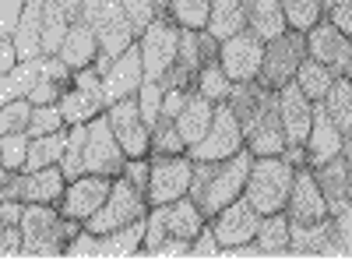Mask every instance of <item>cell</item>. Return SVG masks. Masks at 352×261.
Masks as SVG:
<instances>
[{"mask_svg":"<svg viewBox=\"0 0 352 261\" xmlns=\"http://www.w3.org/2000/svg\"><path fill=\"white\" fill-rule=\"evenodd\" d=\"M250 163H254V152L250 149H240L236 156H226V159L194 163L187 198L204 212V219H212L219 209H226L229 201H236L243 194Z\"/></svg>","mask_w":352,"mask_h":261,"instance_id":"6da1fadb","label":"cell"},{"mask_svg":"<svg viewBox=\"0 0 352 261\" xmlns=\"http://www.w3.org/2000/svg\"><path fill=\"white\" fill-rule=\"evenodd\" d=\"M21 258H64V244L81 229V222L67 219L56 205H32L21 209Z\"/></svg>","mask_w":352,"mask_h":261,"instance_id":"7a4b0ae2","label":"cell"},{"mask_svg":"<svg viewBox=\"0 0 352 261\" xmlns=\"http://www.w3.org/2000/svg\"><path fill=\"white\" fill-rule=\"evenodd\" d=\"M292 180H296V166L285 156H254L247 184H243V198L261 216L282 212L292 191Z\"/></svg>","mask_w":352,"mask_h":261,"instance_id":"3957f363","label":"cell"},{"mask_svg":"<svg viewBox=\"0 0 352 261\" xmlns=\"http://www.w3.org/2000/svg\"><path fill=\"white\" fill-rule=\"evenodd\" d=\"M204 222H208L204 212L187 194L169 201V205H152L148 216H144V244H141L138 258H148V251L166 240H194L204 229Z\"/></svg>","mask_w":352,"mask_h":261,"instance_id":"277c9868","label":"cell"},{"mask_svg":"<svg viewBox=\"0 0 352 261\" xmlns=\"http://www.w3.org/2000/svg\"><path fill=\"white\" fill-rule=\"evenodd\" d=\"M144 216H148V194L120 173V177H113V187L102 201V209L85 219V229H92V233H109V229H120V226L138 222Z\"/></svg>","mask_w":352,"mask_h":261,"instance_id":"5b68a950","label":"cell"},{"mask_svg":"<svg viewBox=\"0 0 352 261\" xmlns=\"http://www.w3.org/2000/svg\"><path fill=\"white\" fill-rule=\"evenodd\" d=\"M303 61H307V32L285 28L282 36L264 43L257 81L268 85V89H282V85H289L292 78H296V71H300Z\"/></svg>","mask_w":352,"mask_h":261,"instance_id":"8992f818","label":"cell"},{"mask_svg":"<svg viewBox=\"0 0 352 261\" xmlns=\"http://www.w3.org/2000/svg\"><path fill=\"white\" fill-rule=\"evenodd\" d=\"M180 32H184V28L176 25L169 14H162V18H155V21L138 36L141 64H144V78H148V81H162L166 71L173 67L176 50H180Z\"/></svg>","mask_w":352,"mask_h":261,"instance_id":"52a82bcc","label":"cell"},{"mask_svg":"<svg viewBox=\"0 0 352 261\" xmlns=\"http://www.w3.org/2000/svg\"><path fill=\"white\" fill-rule=\"evenodd\" d=\"M99 74H102V92H106V103H116V99H127V96H138L141 81H144V64H141V50L138 43H131L124 53H102L96 56L92 64Z\"/></svg>","mask_w":352,"mask_h":261,"instance_id":"ba28073f","label":"cell"},{"mask_svg":"<svg viewBox=\"0 0 352 261\" xmlns=\"http://www.w3.org/2000/svg\"><path fill=\"white\" fill-rule=\"evenodd\" d=\"M240 149H247L243 141V127L236 121V113H232L229 103H215V117L204 131V138L197 145H190L187 156L194 163H208V159H226V156H236Z\"/></svg>","mask_w":352,"mask_h":261,"instance_id":"9c48e42d","label":"cell"},{"mask_svg":"<svg viewBox=\"0 0 352 261\" xmlns=\"http://www.w3.org/2000/svg\"><path fill=\"white\" fill-rule=\"evenodd\" d=\"M127 166V152L120 149L109 117L99 113L85 124V173H102V177H120Z\"/></svg>","mask_w":352,"mask_h":261,"instance_id":"30bf717a","label":"cell"},{"mask_svg":"<svg viewBox=\"0 0 352 261\" xmlns=\"http://www.w3.org/2000/svg\"><path fill=\"white\" fill-rule=\"evenodd\" d=\"M106 92H102V74L96 67H81L74 71L71 85L64 89L60 96V109H64V121L67 127L71 124H88L92 117H99V113H106Z\"/></svg>","mask_w":352,"mask_h":261,"instance_id":"8fae6325","label":"cell"},{"mask_svg":"<svg viewBox=\"0 0 352 261\" xmlns=\"http://www.w3.org/2000/svg\"><path fill=\"white\" fill-rule=\"evenodd\" d=\"M194 159L187 152L180 156H148V209L169 205V201L184 198L190 187Z\"/></svg>","mask_w":352,"mask_h":261,"instance_id":"7c38bea8","label":"cell"},{"mask_svg":"<svg viewBox=\"0 0 352 261\" xmlns=\"http://www.w3.org/2000/svg\"><path fill=\"white\" fill-rule=\"evenodd\" d=\"M67 187V177L60 166H43V169H18L8 173V184H4V198H14L21 205H56Z\"/></svg>","mask_w":352,"mask_h":261,"instance_id":"4fadbf2b","label":"cell"},{"mask_svg":"<svg viewBox=\"0 0 352 261\" xmlns=\"http://www.w3.org/2000/svg\"><path fill=\"white\" fill-rule=\"evenodd\" d=\"M106 117H109V127L120 141V149L127 152V159H144L148 156V138H152V127L144 124L141 109H138V96H127V99H116L106 106Z\"/></svg>","mask_w":352,"mask_h":261,"instance_id":"5bb4252c","label":"cell"},{"mask_svg":"<svg viewBox=\"0 0 352 261\" xmlns=\"http://www.w3.org/2000/svg\"><path fill=\"white\" fill-rule=\"evenodd\" d=\"M208 226H212V233H215V240H219L222 251H226V247H240V244H250V240L257 237L261 212L240 194L236 201H229L226 209H219V212L208 219Z\"/></svg>","mask_w":352,"mask_h":261,"instance_id":"9a60e30c","label":"cell"},{"mask_svg":"<svg viewBox=\"0 0 352 261\" xmlns=\"http://www.w3.org/2000/svg\"><path fill=\"white\" fill-rule=\"evenodd\" d=\"M261 56H264V39L254 36L250 28H243V32L219 43V64L232 78V85L254 81L261 74Z\"/></svg>","mask_w":352,"mask_h":261,"instance_id":"2e32d148","label":"cell"},{"mask_svg":"<svg viewBox=\"0 0 352 261\" xmlns=\"http://www.w3.org/2000/svg\"><path fill=\"white\" fill-rule=\"evenodd\" d=\"M109 187H113V177H102V173H81V177L67 180L60 201H56V209H60L67 219H74V222L85 226L88 216L102 209Z\"/></svg>","mask_w":352,"mask_h":261,"instance_id":"e0dca14e","label":"cell"},{"mask_svg":"<svg viewBox=\"0 0 352 261\" xmlns=\"http://www.w3.org/2000/svg\"><path fill=\"white\" fill-rule=\"evenodd\" d=\"M307 56L320 61L324 67H331L342 78V74H349V64H352V39L331 18H320L307 32Z\"/></svg>","mask_w":352,"mask_h":261,"instance_id":"ac0fdd59","label":"cell"},{"mask_svg":"<svg viewBox=\"0 0 352 261\" xmlns=\"http://www.w3.org/2000/svg\"><path fill=\"white\" fill-rule=\"evenodd\" d=\"M285 216H289V222H324V219H331L328 201L320 194L310 166H296V180H292V191H289V201H285Z\"/></svg>","mask_w":352,"mask_h":261,"instance_id":"d6986e66","label":"cell"},{"mask_svg":"<svg viewBox=\"0 0 352 261\" xmlns=\"http://www.w3.org/2000/svg\"><path fill=\"white\" fill-rule=\"evenodd\" d=\"M345 149V134L335 127V121L328 117V109L324 103H314V124H310V134L303 141V156H307V166L317 169V166H324L328 159L342 156Z\"/></svg>","mask_w":352,"mask_h":261,"instance_id":"ffe728a7","label":"cell"},{"mask_svg":"<svg viewBox=\"0 0 352 261\" xmlns=\"http://www.w3.org/2000/svg\"><path fill=\"white\" fill-rule=\"evenodd\" d=\"M278 92V117H282V131H285V145H303L314 124V99L300 92L296 81L282 85Z\"/></svg>","mask_w":352,"mask_h":261,"instance_id":"44dd1931","label":"cell"},{"mask_svg":"<svg viewBox=\"0 0 352 261\" xmlns=\"http://www.w3.org/2000/svg\"><path fill=\"white\" fill-rule=\"evenodd\" d=\"M96 28V39H99V50L116 56V53H124L131 43H138V32H134V25L124 11L120 0H106V8L99 11V18L92 21Z\"/></svg>","mask_w":352,"mask_h":261,"instance_id":"7402d4cb","label":"cell"},{"mask_svg":"<svg viewBox=\"0 0 352 261\" xmlns=\"http://www.w3.org/2000/svg\"><path fill=\"white\" fill-rule=\"evenodd\" d=\"M314 177H317V187L328 201V212L342 216L349 209V201H352V163L345 159V152L328 159L324 166H317Z\"/></svg>","mask_w":352,"mask_h":261,"instance_id":"603a6c76","label":"cell"},{"mask_svg":"<svg viewBox=\"0 0 352 261\" xmlns=\"http://www.w3.org/2000/svg\"><path fill=\"white\" fill-rule=\"evenodd\" d=\"M201 28H184L180 32V50H176V61L173 67L166 71L162 85L166 89H184L190 92L194 85H197V74L204 67V53H201V39H197Z\"/></svg>","mask_w":352,"mask_h":261,"instance_id":"cb8c5ba5","label":"cell"},{"mask_svg":"<svg viewBox=\"0 0 352 261\" xmlns=\"http://www.w3.org/2000/svg\"><path fill=\"white\" fill-rule=\"evenodd\" d=\"M56 56L71 67V71H81V67H92L96 56H99V39H96V28L88 21H71L67 36L56 50Z\"/></svg>","mask_w":352,"mask_h":261,"instance_id":"d4e9b609","label":"cell"},{"mask_svg":"<svg viewBox=\"0 0 352 261\" xmlns=\"http://www.w3.org/2000/svg\"><path fill=\"white\" fill-rule=\"evenodd\" d=\"M212 117H215V103L204 99L197 89H190L187 99H184V106H180V113L173 117V121H176V131H180L184 141H187V149L204 138V131H208Z\"/></svg>","mask_w":352,"mask_h":261,"instance_id":"484cf974","label":"cell"},{"mask_svg":"<svg viewBox=\"0 0 352 261\" xmlns=\"http://www.w3.org/2000/svg\"><path fill=\"white\" fill-rule=\"evenodd\" d=\"M43 8L46 0H25L18 28H14V50H18V61H28V56H43Z\"/></svg>","mask_w":352,"mask_h":261,"instance_id":"4316f807","label":"cell"},{"mask_svg":"<svg viewBox=\"0 0 352 261\" xmlns=\"http://www.w3.org/2000/svg\"><path fill=\"white\" fill-rule=\"evenodd\" d=\"M243 11H247V28L254 36H261L264 43L282 36L289 21L282 11V0H243Z\"/></svg>","mask_w":352,"mask_h":261,"instance_id":"83f0119b","label":"cell"},{"mask_svg":"<svg viewBox=\"0 0 352 261\" xmlns=\"http://www.w3.org/2000/svg\"><path fill=\"white\" fill-rule=\"evenodd\" d=\"M144 244V219L127 222L120 229H109V233H99V258H138Z\"/></svg>","mask_w":352,"mask_h":261,"instance_id":"f1b7e54d","label":"cell"},{"mask_svg":"<svg viewBox=\"0 0 352 261\" xmlns=\"http://www.w3.org/2000/svg\"><path fill=\"white\" fill-rule=\"evenodd\" d=\"M204 28L222 43L229 36H236L247 28V11H243V0H212V11H208V21Z\"/></svg>","mask_w":352,"mask_h":261,"instance_id":"f546056e","label":"cell"},{"mask_svg":"<svg viewBox=\"0 0 352 261\" xmlns=\"http://www.w3.org/2000/svg\"><path fill=\"white\" fill-rule=\"evenodd\" d=\"M254 244L261 247L264 258H285V251H289V216H285V209L272 212V216H261V229H257Z\"/></svg>","mask_w":352,"mask_h":261,"instance_id":"4dcf8cb0","label":"cell"},{"mask_svg":"<svg viewBox=\"0 0 352 261\" xmlns=\"http://www.w3.org/2000/svg\"><path fill=\"white\" fill-rule=\"evenodd\" d=\"M64 145H67V127L50 131V134H36L32 141H28V159H25V169L60 166V159H64Z\"/></svg>","mask_w":352,"mask_h":261,"instance_id":"1f68e13d","label":"cell"},{"mask_svg":"<svg viewBox=\"0 0 352 261\" xmlns=\"http://www.w3.org/2000/svg\"><path fill=\"white\" fill-rule=\"evenodd\" d=\"M335 78H338V74H335L331 67H324L320 61L307 56V61L300 64V71H296V78H292V81L300 85V92H303V96H310L314 103H320V99H324V96L331 92Z\"/></svg>","mask_w":352,"mask_h":261,"instance_id":"d6a6232c","label":"cell"},{"mask_svg":"<svg viewBox=\"0 0 352 261\" xmlns=\"http://www.w3.org/2000/svg\"><path fill=\"white\" fill-rule=\"evenodd\" d=\"M320 103H324V109H328V117L335 121V127L342 134H352V81L345 74L335 78L331 92L320 99Z\"/></svg>","mask_w":352,"mask_h":261,"instance_id":"836d02e7","label":"cell"},{"mask_svg":"<svg viewBox=\"0 0 352 261\" xmlns=\"http://www.w3.org/2000/svg\"><path fill=\"white\" fill-rule=\"evenodd\" d=\"M67 28H71V18L64 14L60 0H46V8H43V56H56Z\"/></svg>","mask_w":352,"mask_h":261,"instance_id":"e575fe53","label":"cell"},{"mask_svg":"<svg viewBox=\"0 0 352 261\" xmlns=\"http://www.w3.org/2000/svg\"><path fill=\"white\" fill-rule=\"evenodd\" d=\"M180 152H187V141L176 131V121L162 113L152 127V138H148V156H180Z\"/></svg>","mask_w":352,"mask_h":261,"instance_id":"d590c367","label":"cell"},{"mask_svg":"<svg viewBox=\"0 0 352 261\" xmlns=\"http://www.w3.org/2000/svg\"><path fill=\"white\" fill-rule=\"evenodd\" d=\"M194 89H197L204 99H212V103H226V99H229V92H232V78L222 71V64H219V61H208V64L201 67Z\"/></svg>","mask_w":352,"mask_h":261,"instance_id":"8d00e7d4","label":"cell"},{"mask_svg":"<svg viewBox=\"0 0 352 261\" xmlns=\"http://www.w3.org/2000/svg\"><path fill=\"white\" fill-rule=\"evenodd\" d=\"M282 11H285L289 28H296V32H310V28L324 18L320 0H282Z\"/></svg>","mask_w":352,"mask_h":261,"instance_id":"74e56055","label":"cell"},{"mask_svg":"<svg viewBox=\"0 0 352 261\" xmlns=\"http://www.w3.org/2000/svg\"><path fill=\"white\" fill-rule=\"evenodd\" d=\"M64 177L74 180L85 173V124H71L67 127V145H64V159H60Z\"/></svg>","mask_w":352,"mask_h":261,"instance_id":"f35d334b","label":"cell"},{"mask_svg":"<svg viewBox=\"0 0 352 261\" xmlns=\"http://www.w3.org/2000/svg\"><path fill=\"white\" fill-rule=\"evenodd\" d=\"M212 0H169V18L180 28H204Z\"/></svg>","mask_w":352,"mask_h":261,"instance_id":"ab89813d","label":"cell"},{"mask_svg":"<svg viewBox=\"0 0 352 261\" xmlns=\"http://www.w3.org/2000/svg\"><path fill=\"white\" fill-rule=\"evenodd\" d=\"M28 141H32V134H28V131H18V134H4V138H0V169H8V173L25 169Z\"/></svg>","mask_w":352,"mask_h":261,"instance_id":"60d3db41","label":"cell"},{"mask_svg":"<svg viewBox=\"0 0 352 261\" xmlns=\"http://www.w3.org/2000/svg\"><path fill=\"white\" fill-rule=\"evenodd\" d=\"M60 127H67V121H64V109H60V103H39V106H32V117H28V134H50V131H60Z\"/></svg>","mask_w":352,"mask_h":261,"instance_id":"b9f144b4","label":"cell"},{"mask_svg":"<svg viewBox=\"0 0 352 261\" xmlns=\"http://www.w3.org/2000/svg\"><path fill=\"white\" fill-rule=\"evenodd\" d=\"M162 96H166V85L162 81H148L144 78L141 81V89H138V109H141V117L148 127H155V121L162 117Z\"/></svg>","mask_w":352,"mask_h":261,"instance_id":"7bdbcfd3","label":"cell"},{"mask_svg":"<svg viewBox=\"0 0 352 261\" xmlns=\"http://www.w3.org/2000/svg\"><path fill=\"white\" fill-rule=\"evenodd\" d=\"M28 117H32V103L28 99H11L8 106H0V138L28 131Z\"/></svg>","mask_w":352,"mask_h":261,"instance_id":"ee69618b","label":"cell"},{"mask_svg":"<svg viewBox=\"0 0 352 261\" xmlns=\"http://www.w3.org/2000/svg\"><path fill=\"white\" fill-rule=\"evenodd\" d=\"M120 4H124V11H127V18H131V25H134L138 36H141L155 18H162V8L155 4V0H120Z\"/></svg>","mask_w":352,"mask_h":261,"instance_id":"f6af8a7d","label":"cell"},{"mask_svg":"<svg viewBox=\"0 0 352 261\" xmlns=\"http://www.w3.org/2000/svg\"><path fill=\"white\" fill-rule=\"evenodd\" d=\"M64 258H99V233L81 226L78 233L64 244Z\"/></svg>","mask_w":352,"mask_h":261,"instance_id":"bcb514c9","label":"cell"},{"mask_svg":"<svg viewBox=\"0 0 352 261\" xmlns=\"http://www.w3.org/2000/svg\"><path fill=\"white\" fill-rule=\"evenodd\" d=\"M190 258H222V247H219V240H215L208 222H204V229L190 240Z\"/></svg>","mask_w":352,"mask_h":261,"instance_id":"7dc6e473","label":"cell"},{"mask_svg":"<svg viewBox=\"0 0 352 261\" xmlns=\"http://www.w3.org/2000/svg\"><path fill=\"white\" fill-rule=\"evenodd\" d=\"M21 8H25V0H0V39H11L14 36Z\"/></svg>","mask_w":352,"mask_h":261,"instance_id":"c3c4849f","label":"cell"},{"mask_svg":"<svg viewBox=\"0 0 352 261\" xmlns=\"http://www.w3.org/2000/svg\"><path fill=\"white\" fill-rule=\"evenodd\" d=\"M21 226H11V229H4L0 233V261L4 258H21Z\"/></svg>","mask_w":352,"mask_h":261,"instance_id":"681fc988","label":"cell"},{"mask_svg":"<svg viewBox=\"0 0 352 261\" xmlns=\"http://www.w3.org/2000/svg\"><path fill=\"white\" fill-rule=\"evenodd\" d=\"M21 209H25L21 201H14V198H0V233L21 222Z\"/></svg>","mask_w":352,"mask_h":261,"instance_id":"f907efd6","label":"cell"},{"mask_svg":"<svg viewBox=\"0 0 352 261\" xmlns=\"http://www.w3.org/2000/svg\"><path fill=\"white\" fill-rule=\"evenodd\" d=\"M324 18H331V21L342 28V32L352 39V0H338V4H335V8H331Z\"/></svg>","mask_w":352,"mask_h":261,"instance_id":"816d5d0a","label":"cell"},{"mask_svg":"<svg viewBox=\"0 0 352 261\" xmlns=\"http://www.w3.org/2000/svg\"><path fill=\"white\" fill-rule=\"evenodd\" d=\"M148 258H190V240H166L148 251Z\"/></svg>","mask_w":352,"mask_h":261,"instance_id":"f5cc1de1","label":"cell"},{"mask_svg":"<svg viewBox=\"0 0 352 261\" xmlns=\"http://www.w3.org/2000/svg\"><path fill=\"white\" fill-rule=\"evenodd\" d=\"M184 99H187L184 89H166V96H162V113H166V117H176V113H180V106H184Z\"/></svg>","mask_w":352,"mask_h":261,"instance_id":"db71d44e","label":"cell"},{"mask_svg":"<svg viewBox=\"0 0 352 261\" xmlns=\"http://www.w3.org/2000/svg\"><path fill=\"white\" fill-rule=\"evenodd\" d=\"M14 64H18V50H14V43H11V39H0V78H4Z\"/></svg>","mask_w":352,"mask_h":261,"instance_id":"11a10c76","label":"cell"},{"mask_svg":"<svg viewBox=\"0 0 352 261\" xmlns=\"http://www.w3.org/2000/svg\"><path fill=\"white\" fill-rule=\"evenodd\" d=\"M106 8V0H81V21H88L92 25L96 18H99V11Z\"/></svg>","mask_w":352,"mask_h":261,"instance_id":"9f6ffc18","label":"cell"},{"mask_svg":"<svg viewBox=\"0 0 352 261\" xmlns=\"http://www.w3.org/2000/svg\"><path fill=\"white\" fill-rule=\"evenodd\" d=\"M60 8L71 21H81V0H60Z\"/></svg>","mask_w":352,"mask_h":261,"instance_id":"6f0895ef","label":"cell"},{"mask_svg":"<svg viewBox=\"0 0 352 261\" xmlns=\"http://www.w3.org/2000/svg\"><path fill=\"white\" fill-rule=\"evenodd\" d=\"M342 152H345V159L352 163V134H345V149H342Z\"/></svg>","mask_w":352,"mask_h":261,"instance_id":"680465c9","label":"cell"},{"mask_svg":"<svg viewBox=\"0 0 352 261\" xmlns=\"http://www.w3.org/2000/svg\"><path fill=\"white\" fill-rule=\"evenodd\" d=\"M4 184H8V169H0V198H4Z\"/></svg>","mask_w":352,"mask_h":261,"instance_id":"91938a15","label":"cell"},{"mask_svg":"<svg viewBox=\"0 0 352 261\" xmlns=\"http://www.w3.org/2000/svg\"><path fill=\"white\" fill-rule=\"evenodd\" d=\"M335 4H338V0H320V8H324V14H328V11H331Z\"/></svg>","mask_w":352,"mask_h":261,"instance_id":"94428289","label":"cell"},{"mask_svg":"<svg viewBox=\"0 0 352 261\" xmlns=\"http://www.w3.org/2000/svg\"><path fill=\"white\" fill-rule=\"evenodd\" d=\"M155 4L162 8V14H169V0H155Z\"/></svg>","mask_w":352,"mask_h":261,"instance_id":"6125c7cd","label":"cell"},{"mask_svg":"<svg viewBox=\"0 0 352 261\" xmlns=\"http://www.w3.org/2000/svg\"><path fill=\"white\" fill-rule=\"evenodd\" d=\"M345 78H349V81H352V64H349V74H345Z\"/></svg>","mask_w":352,"mask_h":261,"instance_id":"be15d7a7","label":"cell"}]
</instances>
